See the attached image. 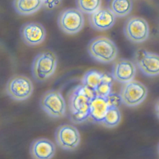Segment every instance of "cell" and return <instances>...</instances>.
<instances>
[{
  "label": "cell",
  "instance_id": "1",
  "mask_svg": "<svg viewBox=\"0 0 159 159\" xmlns=\"http://www.w3.org/2000/svg\"><path fill=\"white\" fill-rule=\"evenodd\" d=\"M94 91L81 84L75 86L68 97L70 119L74 124H81L89 119V104Z\"/></svg>",
  "mask_w": 159,
  "mask_h": 159
},
{
  "label": "cell",
  "instance_id": "2",
  "mask_svg": "<svg viewBox=\"0 0 159 159\" xmlns=\"http://www.w3.org/2000/svg\"><path fill=\"white\" fill-rule=\"evenodd\" d=\"M89 55L96 61L109 63L114 61L118 53L117 47L110 39L99 36L93 39L88 45Z\"/></svg>",
  "mask_w": 159,
  "mask_h": 159
},
{
  "label": "cell",
  "instance_id": "3",
  "mask_svg": "<svg viewBox=\"0 0 159 159\" xmlns=\"http://www.w3.org/2000/svg\"><path fill=\"white\" fill-rule=\"evenodd\" d=\"M57 62V57L52 51H43L37 54L32 65V73L34 79L38 82L47 80L55 73Z\"/></svg>",
  "mask_w": 159,
  "mask_h": 159
},
{
  "label": "cell",
  "instance_id": "4",
  "mask_svg": "<svg viewBox=\"0 0 159 159\" xmlns=\"http://www.w3.org/2000/svg\"><path fill=\"white\" fill-rule=\"evenodd\" d=\"M57 23L59 28L65 34L73 35L82 30L84 25L83 14L78 9L67 8L58 15Z\"/></svg>",
  "mask_w": 159,
  "mask_h": 159
},
{
  "label": "cell",
  "instance_id": "5",
  "mask_svg": "<svg viewBox=\"0 0 159 159\" xmlns=\"http://www.w3.org/2000/svg\"><path fill=\"white\" fill-rule=\"evenodd\" d=\"M40 106L50 117L61 118L65 116L66 102L62 94L58 91H47L40 99Z\"/></svg>",
  "mask_w": 159,
  "mask_h": 159
},
{
  "label": "cell",
  "instance_id": "6",
  "mask_svg": "<svg viewBox=\"0 0 159 159\" xmlns=\"http://www.w3.org/2000/svg\"><path fill=\"white\" fill-rule=\"evenodd\" d=\"M6 91L12 99L22 101L30 97L34 91V86L29 78L24 75H14L8 80Z\"/></svg>",
  "mask_w": 159,
  "mask_h": 159
},
{
  "label": "cell",
  "instance_id": "7",
  "mask_svg": "<svg viewBox=\"0 0 159 159\" xmlns=\"http://www.w3.org/2000/svg\"><path fill=\"white\" fill-rule=\"evenodd\" d=\"M124 33L131 42L140 43L148 38L150 27L145 19L138 16H130L125 22Z\"/></svg>",
  "mask_w": 159,
  "mask_h": 159
},
{
  "label": "cell",
  "instance_id": "8",
  "mask_svg": "<svg viewBox=\"0 0 159 159\" xmlns=\"http://www.w3.org/2000/svg\"><path fill=\"white\" fill-rule=\"evenodd\" d=\"M147 87L140 81L132 80L122 85L120 96L122 102L129 107H135L141 104L147 98Z\"/></svg>",
  "mask_w": 159,
  "mask_h": 159
},
{
  "label": "cell",
  "instance_id": "9",
  "mask_svg": "<svg viewBox=\"0 0 159 159\" xmlns=\"http://www.w3.org/2000/svg\"><path fill=\"white\" fill-rule=\"evenodd\" d=\"M55 141L62 149L71 151L80 144L81 136L76 127L70 124L60 125L55 131Z\"/></svg>",
  "mask_w": 159,
  "mask_h": 159
},
{
  "label": "cell",
  "instance_id": "10",
  "mask_svg": "<svg viewBox=\"0 0 159 159\" xmlns=\"http://www.w3.org/2000/svg\"><path fill=\"white\" fill-rule=\"evenodd\" d=\"M135 62L144 75L148 76L158 75L159 59L157 54L139 49L135 53Z\"/></svg>",
  "mask_w": 159,
  "mask_h": 159
},
{
  "label": "cell",
  "instance_id": "11",
  "mask_svg": "<svg viewBox=\"0 0 159 159\" xmlns=\"http://www.w3.org/2000/svg\"><path fill=\"white\" fill-rule=\"evenodd\" d=\"M20 34L23 42L30 47L41 44L45 40L47 34L43 25L35 22H29L23 24Z\"/></svg>",
  "mask_w": 159,
  "mask_h": 159
},
{
  "label": "cell",
  "instance_id": "12",
  "mask_svg": "<svg viewBox=\"0 0 159 159\" xmlns=\"http://www.w3.org/2000/svg\"><path fill=\"white\" fill-rule=\"evenodd\" d=\"M116 17L107 7H99L89 16L91 27L98 31H105L111 29L116 22Z\"/></svg>",
  "mask_w": 159,
  "mask_h": 159
},
{
  "label": "cell",
  "instance_id": "13",
  "mask_svg": "<svg viewBox=\"0 0 159 159\" xmlns=\"http://www.w3.org/2000/svg\"><path fill=\"white\" fill-rule=\"evenodd\" d=\"M136 75V66L132 61L120 58L113 65L112 78L121 83H125L134 79Z\"/></svg>",
  "mask_w": 159,
  "mask_h": 159
},
{
  "label": "cell",
  "instance_id": "14",
  "mask_svg": "<svg viewBox=\"0 0 159 159\" xmlns=\"http://www.w3.org/2000/svg\"><path fill=\"white\" fill-rule=\"evenodd\" d=\"M56 147L54 143L45 138L37 139L30 147V153L35 159H50L55 154Z\"/></svg>",
  "mask_w": 159,
  "mask_h": 159
},
{
  "label": "cell",
  "instance_id": "15",
  "mask_svg": "<svg viewBox=\"0 0 159 159\" xmlns=\"http://www.w3.org/2000/svg\"><path fill=\"white\" fill-rule=\"evenodd\" d=\"M109 107L106 98L94 95L89 104V118L96 123L101 124Z\"/></svg>",
  "mask_w": 159,
  "mask_h": 159
},
{
  "label": "cell",
  "instance_id": "16",
  "mask_svg": "<svg viewBox=\"0 0 159 159\" xmlns=\"http://www.w3.org/2000/svg\"><path fill=\"white\" fill-rule=\"evenodd\" d=\"M13 6L19 14L29 16L40 9L42 3L41 0H14Z\"/></svg>",
  "mask_w": 159,
  "mask_h": 159
},
{
  "label": "cell",
  "instance_id": "17",
  "mask_svg": "<svg viewBox=\"0 0 159 159\" xmlns=\"http://www.w3.org/2000/svg\"><path fill=\"white\" fill-rule=\"evenodd\" d=\"M133 7L132 0H110L108 8L116 17H123L129 14Z\"/></svg>",
  "mask_w": 159,
  "mask_h": 159
},
{
  "label": "cell",
  "instance_id": "18",
  "mask_svg": "<svg viewBox=\"0 0 159 159\" xmlns=\"http://www.w3.org/2000/svg\"><path fill=\"white\" fill-rule=\"evenodd\" d=\"M121 121V114L119 107H109L101 124L107 128L117 126Z\"/></svg>",
  "mask_w": 159,
  "mask_h": 159
},
{
  "label": "cell",
  "instance_id": "19",
  "mask_svg": "<svg viewBox=\"0 0 159 159\" xmlns=\"http://www.w3.org/2000/svg\"><path fill=\"white\" fill-rule=\"evenodd\" d=\"M102 75V73L96 70H89L84 75L82 78V84L94 91L101 82Z\"/></svg>",
  "mask_w": 159,
  "mask_h": 159
},
{
  "label": "cell",
  "instance_id": "20",
  "mask_svg": "<svg viewBox=\"0 0 159 159\" xmlns=\"http://www.w3.org/2000/svg\"><path fill=\"white\" fill-rule=\"evenodd\" d=\"M77 9L82 13L90 14L101 6V0H76Z\"/></svg>",
  "mask_w": 159,
  "mask_h": 159
},
{
  "label": "cell",
  "instance_id": "21",
  "mask_svg": "<svg viewBox=\"0 0 159 159\" xmlns=\"http://www.w3.org/2000/svg\"><path fill=\"white\" fill-rule=\"evenodd\" d=\"M112 89V83L107 82H101L98 86L94 89L95 96L101 97H107L111 93Z\"/></svg>",
  "mask_w": 159,
  "mask_h": 159
},
{
  "label": "cell",
  "instance_id": "22",
  "mask_svg": "<svg viewBox=\"0 0 159 159\" xmlns=\"http://www.w3.org/2000/svg\"><path fill=\"white\" fill-rule=\"evenodd\" d=\"M106 98L109 107H119L122 102L119 94L111 93Z\"/></svg>",
  "mask_w": 159,
  "mask_h": 159
},
{
  "label": "cell",
  "instance_id": "23",
  "mask_svg": "<svg viewBox=\"0 0 159 159\" xmlns=\"http://www.w3.org/2000/svg\"><path fill=\"white\" fill-rule=\"evenodd\" d=\"M42 6L47 9H53L59 5L62 2V0H41Z\"/></svg>",
  "mask_w": 159,
  "mask_h": 159
}]
</instances>
